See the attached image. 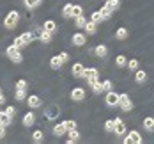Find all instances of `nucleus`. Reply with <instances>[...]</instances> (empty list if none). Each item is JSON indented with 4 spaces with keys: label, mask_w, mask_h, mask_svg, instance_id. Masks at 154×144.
Instances as JSON below:
<instances>
[{
    "label": "nucleus",
    "mask_w": 154,
    "mask_h": 144,
    "mask_svg": "<svg viewBox=\"0 0 154 144\" xmlns=\"http://www.w3.org/2000/svg\"><path fill=\"white\" fill-rule=\"evenodd\" d=\"M119 107L122 109V112H129L133 109V101L128 94H119Z\"/></svg>",
    "instance_id": "obj_4"
},
{
    "label": "nucleus",
    "mask_w": 154,
    "mask_h": 144,
    "mask_svg": "<svg viewBox=\"0 0 154 144\" xmlns=\"http://www.w3.org/2000/svg\"><path fill=\"white\" fill-rule=\"evenodd\" d=\"M135 80H137V84H143L147 80V73L143 69H137L135 71Z\"/></svg>",
    "instance_id": "obj_17"
},
{
    "label": "nucleus",
    "mask_w": 154,
    "mask_h": 144,
    "mask_svg": "<svg viewBox=\"0 0 154 144\" xmlns=\"http://www.w3.org/2000/svg\"><path fill=\"white\" fill-rule=\"evenodd\" d=\"M62 125L66 130H71V128H76V121H73V119H66V121H62Z\"/></svg>",
    "instance_id": "obj_37"
},
{
    "label": "nucleus",
    "mask_w": 154,
    "mask_h": 144,
    "mask_svg": "<svg viewBox=\"0 0 154 144\" xmlns=\"http://www.w3.org/2000/svg\"><path fill=\"white\" fill-rule=\"evenodd\" d=\"M2 112H4V110H0V114H2Z\"/></svg>",
    "instance_id": "obj_46"
},
{
    "label": "nucleus",
    "mask_w": 154,
    "mask_h": 144,
    "mask_svg": "<svg viewBox=\"0 0 154 144\" xmlns=\"http://www.w3.org/2000/svg\"><path fill=\"white\" fill-rule=\"evenodd\" d=\"M62 59L59 57V55H53L51 59H50V66H51V69H60L62 68Z\"/></svg>",
    "instance_id": "obj_14"
},
{
    "label": "nucleus",
    "mask_w": 154,
    "mask_h": 144,
    "mask_svg": "<svg viewBox=\"0 0 154 144\" xmlns=\"http://www.w3.org/2000/svg\"><path fill=\"white\" fill-rule=\"evenodd\" d=\"M34 121H35L34 112H27V114L23 116V126H32V125H34Z\"/></svg>",
    "instance_id": "obj_16"
},
{
    "label": "nucleus",
    "mask_w": 154,
    "mask_h": 144,
    "mask_svg": "<svg viewBox=\"0 0 154 144\" xmlns=\"http://www.w3.org/2000/svg\"><path fill=\"white\" fill-rule=\"evenodd\" d=\"M83 14V7L82 5H73V9H71V18H78V16Z\"/></svg>",
    "instance_id": "obj_25"
},
{
    "label": "nucleus",
    "mask_w": 154,
    "mask_h": 144,
    "mask_svg": "<svg viewBox=\"0 0 154 144\" xmlns=\"http://www.w3.org/2000/svg\"><path fill=\"white\" fill-rule=\"evenodd\" d=\"M43 29L53 34V32H57V23H55L53 20H46V21H45V25H43Z\"/></svg>",
    "instance_id": "obj_18"
},
{
    "label": "nucleus",
    "mask_w": 154,
    "mask_h": 144,
    "mask_svg": "<svg viewBox=\"0 0 154 144\" xmlns=\"http://www.w3.org/2000/svg\"><path fill=\"white\" fill-rule=\"evenodd\" d=\"M4 135H5V126H4V125H0V139H2Z\"/></svg>",
    "instance_id": "obj_44"
},
{
    "label": "nucleus",
    "mask_w": 154,
    "mask_h": 144,
    "mask_svg": "<svg viewBox=\"0 0 154 144\" xmlns=\"http://www.w3.org/2000/svg\"><path fill=\"white\" fill-rule=\"evenodd\" d=\"M16 89H25V91H27V80L20 78L18 82H16Z\"/></svg>",
    "instance_id": "obj_39"
},
{
    "label": "nucleus",
    "mask_w": 154,
    "mask_h": 144,
    "mask_svg": "<svg viewBox=\"0 0 154 144\" xmlns=\"http://www.w3.org/2000/svg\"><path fill=\"white\" fill-rule=\"evenodd\" d=\"M32 139H34V142H43V141H45V133H43L41 130H35V132L32 133Z\"/></svg>",
    "instance_id": "obj_29"
},
{
    "label": "nucleus",
    "mask_w": 154,
    "mask_h": 144,
    "mask_svg": "<svg viewBox=\"0 0 154 144\" xmlns=\"http://www.w3.org/2000/svg\"><path fill=\"white\" fill-rule=\"evenodd\" d=\"M71 9H73V4H66L64 9H62V16L64 18H71Z\"/></svg>",
    "instance_id": "obj_33"
},
{
    "label": "nucleus",
    "mask_w": 154,
    "mask_h": 144,
    "mask_svg": "<svg viewBox=\"0 0 154 144\" xmlns=\"http://www.w3.org/2000/svg\"><path fill=\"white\" fill-rule=\"evenodd\" d=\"M39 39L43 41V43H50L51 41V32H48V30H41V34H39Z\"/></svg>",
    "instance_id": "obj_28"
},
{
    "label": "nucleus",
    "mask_w": 154,
    "mask_h": 144,
    "mask_svg": "<svg viewBox=\"0 0 154 144\" xmlns=\"http://www.w3.org/2000/svg\"><path fill=\"white\" fill-rule=\"evenodd\" d=\"M115 37H117L119 41L128 39V29H126V27H119V29H117V32H115Z\"/></svg>",
    "instance_id": "obj_21"
},
{
    "label": "nucleus",
    "mask_w": 154,
    "mask_h": 144,
    "mask_svg": "<svg viewBox=\"0 0 154 144\" xmlns=\"http://www.w3.org/2000/svg\"><path fill=\"white\" fill-rule=\"evenodd\" d=\"M64 133H67V130L64 128V125H62V123H59V125H55V126H53V135H57V137H62Z\"/></svg>",
    "instance_id": "obj_22"
},
{
    "label": "nucleus",
    "mask_w": 154,
    "mask_h": 144,
    "mask_svg": "<svg viewBox=\"0 0 154 144\" xmlns=\"http://www.w3.org/2000/svg\"><path fill=\"white\" fill-rule=\"evenodd\" d=\"M59 57L62 59V62H67V61H69V53H67V52H62V53H59Z\"/></svg>",
    "instance_id": "obj_42"
},
{
    "label": "nucleus",
    "mask_w": 154,
    "mask_h": 144,
    "mask_svg": "<svg viewBox=\"0 0 154 144\" xmlns=\"http://www.w3.org/2000/svg\"><path fill=\"white\" fill-rule=\"evenodd\" d=\"M85 89L83 87H75V89H71V100H75V101H82V100H85Z\"/></svg>",
    "instance_id": "obj_7"
},
{
    "label": "nucleus",
    "mask_w": 154,
    "mask_h": 144,
    "mask_svg": "<svg viewBox=\"0 0 154 144\" xmlns=\"http://www.w3.org/2000/svg\"><path fill=\"white\" fill-rule=\"evenodd\" d=\"M59 116H60V109H59L57 105H51V107L46 109V119L48 121H53V119H57Z\"/></svg>",
    "instance_id": "obj_8"
},
{
    "label": "nucleus",
    "mask_w": 154,
    "mask_h": 144,
    "mask_svg": "<svg viewBox=\"0 0 154 144\" xmlns=\"http://www.w3.org/2000/svg\"><path fill=\"white\" fill-rule=\"evenodd\" d=\"M105 101H106L108 107H117V105H119V94H117L113 89H112V91H106Z\"/></svg>",
    "instance_id": "obj_6"
},
{
    "label": "nucleus",
    "mask_w": 154,
    "mask_h": 144,
    "mask_svg": "<svg viewBox=\"0 0 154 144\" xmlns=\"http://www.w3.org/2000/svg\"><path fill=\"white\" fill-rule=\"evenodd\" d=\"M85 41H87V36H85V34H82V32L73 34V43H75L76 46H83V45H85Z\"/></svg>",
    "instance_id": "obj_12"
},
{
    "label": "nucleus",
    "mask_w": 154,
    "mask_h": 144,
    "mask_svg": "<svg viewBox=\"0 0 154 144\" xmlns=\"http://www.w3.org/2000/svg\"><path fill=\"white\" fill-rule=\"evenodd\" d=\"M11 121H13V116H9L7 112H2V114H0V125L9 126V125H11Z\"/></svg>",
    "instance_id": "obj_19"
},
{
    "label": "nucleus",
    "mask_w": 154,
    "mask_h": 144,
    "mask_svg": "<svg viewBox=\"0 0 154 144\" xmlns=\"http://www.w3.org/2000/svg\"><path fill=\"white\" fill-rule=\"evenodd\" d=\"M71 69H73V77H76V78H83V71H85V68H83V64L82 62H75Z\"/></svg>",
    "instance_id": "obj_10"
},
{
    "label": "nucleus",
    "mask_w": 154,
    "mask_h": 144,
    "mask_svg": "<svg viewBox=\"0 0 154 144\" xmlns=\"http://www.w3.org/2000/svg\"><path fill=\"white\" fill-rule=\"evenodd\" d=\"M113 132H115V135L122 137V135H126V133H128V128H126V125H124L122 121H121V123H117V125H115Z\"/></svg>",
    "instance_id": "obj_15"
},
{
    "label": "nucleus",
    "mask_w": 154,
    "mask_h": 144,
    "mask_svg": "<svg viewBox=\"0 0 154 144\" xmlns=\"http://www.w3.org/2000/svg\"><path fill=\"white\" fill-rule=\"evenodd\" d=\"M0 94H2V91H0Z\"/></svg>",
    "instance_id": "obj_47"
},
{
    "label": "nucleus",
    "mask_w": 154,
    "mask_h": 144,
    "mask_svg": "<svg viewBox=\"0 0 154 144\" xmlns=\"http://www.w3.org/2000/svg\"><path fill=\"white\" fill-rule=\"evenodd\" d=\"M25 98H27V91H25V89H16V100L23 101Z\"/></svg>",
    "instance_id": "obj_38"
},
{
    "label": "nucleus",
    "mask_w": 154,
    "mask_h": 144,
    "mask_svg": "<svg viewBox=\"0 0 154 144\" xmlns=\"http://www.w3.org/2000/svg\"><path fill=\"white\" fill-rule=\"evenodd\" d=\"M23 2H25V5H27L29 9H34V7H37L43 0H23Z\"/></svg>",
    "instance_id": "obj_35"
},
{
    "label": "nucleus",
    "mask_w": 154,
    "mask_h": 144,
    "mask_svg": "<svg viewBox=\"0 0 154 144\" xmlns=\"http://www.w3.org/2000/svg\"><path fill=\"white\" fill-rule=\"evenodd\" d=\"M27 101H29V107H30V109H39V107L43 105V100L37 94H30L27 98Z\"/></svg>",
    "instance_id": "obj_9"
},
{
    "label": "nucleus",
    "mask_w": 154,
    "mask_h": 144,
    "mask_svg": "<svg viewBox=\"0 0 154 144\" xmlns=\"http://www.w3.org/2000/svg\"><path fill=\"white\" fill-rule=\"evenodd\" d=\"M2 103H5V98H4V94H0V105Z\"/></svg>",
    "instance_id": "obj_45"
},
{
    "label": "nucleus",
    "mask_w": 154,
    "mask_h": 144,
    "mask_svg": "<svg viewBox=\"0 0 154 144\" xmlns=\"http://www.w3.org/2000/svg\"><path fill=\"white\" fill-rule=\"evenodd\" d=\"M85 23H87V18L82 14L78 16V18H75V25H76V29H85Z\"/></svg>",
    "instance_id": "obj_24"
},
{
    "label": "nucleus",
    "mask_w": 154,
    "mask_h": 144,
    "mask_svg": "<svg viewBox=\"0 0 154 144\" xmlns=\"http://www.w3.org/2000/svg\"><path fill=\"white\" fill-rule=\"evenodd\" d=\"M103 89H105V91H112V89H113V82H112V80H105V82H103Z\"/></svg>",
    "instance_id": "obj_41"
},
{
    "label": "nucleus",
    "mask_w": 154,
    "mask_h": 144,
    "mask_svg": "<svg viewBox=\"0 0 154 144\" xmlns=\"http://www.w3.org/2000/svg\"><path fill=\"white\" fill-rule=\"evenodd\" d=\"M128 69H129V71H137V69H138V61H137V59L128 61Z\"/></svg>",
    "instance_id": "obj_36"
},
{
    "label": "nucleus",
    "mask_w": 154,
    "mask_h": 144,
    "mask_svg": "<svg viewBox=\"0 0 154 144\" xmlns=\"http://www.w3.org/2000/svg\"><path fill=\"white\" fill-rule=\"evenodd\" d=\"M32 39H34V34H32V32H23L20 37H16L13 45L18 46V48H21V46H25V45H30Z\"/></svg>",
    "instance_id": "obj_1"
},
{
    "label": "nucleus",
    "mask_w": 154,
    "mask_h": 144,
    "mask_svg": "<svg viewBox=\"0 0 154 144\" xmlns=\"http://www.w3.org/2000/svg\"><path fill=\"white\" fill-rule=\"evenodd\" d=\"M91 20H92L94 23H97V25H99V23H101V21L105 20V18L101 16V13H99V11H94L92 14H91Z\"/></svg>",
    "instance_id": "obj_32"
},
{
    "label": "nucleus",
    "mask_w": 154,
    "mask_h": 144,
    "mask_svg": "<svg viewBox=\"0 0 154 144\" xmlns=\"http://www.w3.org/2000/svg\"><path fill=\"white\" fill-rule=\"evenodd\" d=\"M78 139H80V132H78L76 128L67 130V142H69V144H75V142H78Z\"/></svg>",
    "instance_id": "obj_11"
},
{
    "label": "nucleus",
    "mask_w": 154,
    "mask_h": 144,
    "mask_svg": "<svg viewBox=\"0 0 154 144\" xmlns=\"http://www.w3.org/2000/svg\"><path fill=\"white\" fill-rule=\"evenodd\" d=\"M115 64H117L119 68H126V66H128V59H126V55H117Z\"/></svg>",
    "instance_id": "obj_31"
},
{
    "label": "nucleus",
    "mask_w": 154,
    "mask_h": 144,
    "mask_svg": "<svg viewBox=\"0 0 154 144\" xmlns=\"http://www.w3.org/2000/svg\"><path fill=\"white\" fill-rule=\"evenodd\" d=\"M143 128H145L147 132H154V117L147 116V117L143 119Z\"/></svg>",
    "instance_id": "obj_20"
},
{
    "label": "nucleus",
    "mask_w": 154,
    "mask_h": 144,
    "mask_svg": "<svg viewBox=\"0 0 154 144\" xmlns=\"http://www.w3.org/2000/svg\"><path fill=\"white\" fill-rule=\"evenodd\" d=\"M4 112H7L9 116H16V109L13 107V105H9V107H7V109H5Z\"/></svg>",
    "instance_id": "obj_43"
},
{
    "label": "nucleus",
    "mask_w": 154,
    "mask_h": 144,
    "mask_svg": "<svg viewBox=\"0 0 154 144\" xmlns=\"http://www.w3.org/2000/svg\"><path fill=\"white\" fill-rule=\"evenodd\" d=\"M83 78L89 82V85H92L94 82L99 80V71H97L96 68H85V71H83Z\"/></svg>",
    "instance_id": "obj_3"
},
{
    "label": "nucleus",
    "mask_w": 154,
    "mask_h": 144,
    "mask_svg": "<svg viewBox=\"0 0 154 144\" xmlns=\"http://www.w3.org/2000/svg\"><path fill=\"white\" fill-rule=\"evenodd\" d=\"M94 52H96V55H97L99 59H105L108 55V48L105 46V45H97V46L94 48Z\"/></svg>",
    "instance_id": "obj_13"
},
{
    "label": "nucleus",
    "mask_w": 154,
    "mask_h": 144,
    "mask_svg": "<svg viewBox=\"0 0 154 144\" xmlns=\"http://www.w3.org/2000/svg\"><path fill=\"white\" fill-rule=\"evenodd\" d=\"M91 87H92V91L96 93V94H101V93L105 91V89H103V82H99V80H97V82H94Z\"/></svg>",
    "instance_id": "obj_30"
},
{
    "label": "nucleus",
    "mask_w": 154,
    "mask_h": 144,
    "mask_svg": "<svg viewBox=\"0 0 154 144\" xmlns=\"http://www.w3.org/2000/svg\"><path fill=\"white\" fill-rule=\"evenodd\" d=\"M9 59H11V61H13V62L20 64V62H21V61H23V53H21V52H20V48H18V50H16L14 53H13V55H11V57H9Z\"/></svg>",
    "instance_id": "obj_26"
},
{
    "label": "nucleus",
    "mask_w": 154,
    "mask_h": 144,
    "mask_svg": "<svg viewBox=\"0 0 154 144\" xmlns=\"http://www.w3.org/2000/svg\"><path fill=\"white\" fill-rule=\"evenodd\" d=\"M99 13H101V16H103V18H105V20H108V18H110V16L113 14V11H110V9H108L106 5H103V7H101V9H99Z\"/></svg>",
    "instance_id": "obj_34"
},
{
    "label": "nucleus",
    "mask_w": 154,
    "mask_h": 144,
    "mask_svg": "<svg viewBox=\"0 0 154 144\" xmlns=\"http://www.w3.org/2000/svg\"><path fill=\"white\" fill-rule=\"evenodd\" d=\"M96 30H97V23H94L92 20L85 23V32L87 34H96Z\"/></svg>",
    "instance_id": "obj_23"
},
{
    "label": "nucleus",
    "mask_w": 154,
    "mask_h": 144,
    "mask_svg": "<svg viewBox=\"0 0 154 144\" xmlns=\"http://www.w3.org/2000/svg\"><path fill=\"white\" fill-rule=\"evenodd\" d=\"M113 128H115V125H113V119H108L106 123H105V130H106V132H113Z\"/></svg>",
    "instance_id": "obj_40"
},
{
    "label": "nucleus",
    "mask_w": 154,
    "mask_h": 144,
    "mask_svg": "<svg viewBox=\"0 0 154 144\" xmlns=\"http://www.w3.org/2000/svg\"><path fill=\"white\" fill-rule=\"evenodd\" d=\"M18 21H20V13H18V11H11L9 14L5 16L4 25H5L7 29H14L16 25H18Z\"/></svg>",
    "instance_id": "obj_2"
},
{
    "label": "nucleus",
    "mask_w": 154,
    "mask_h": 144,
    "mask_svg": "<svg viewBox=\"0 0 154 144\" xmlns=\"http://www.w3.org/2000/svg\"><path fill=\"white\" fill-rule=\"evenodd\" d=\"M105 5H106L110 11H117V9H119V5H121V2H119V0H106V4H105Z\"/></svg>",
    "instance_id": "obj_27"
},
{
    "label": "nucleus",
    "mask_w": 154,
    "mask_h": 144,
    "mask_svg": "<svg viewBox=\"0 0 154 144\" xmlns=\"http://www.w3.org/2000/svg\"><path fill=\"white\" fill-rule=\"evenodd\" d=\"M124 142L126 144H142V135H140L137 130H131V132L124 137Z\"/></svg>",
    "instance_id": "obj_5"
}]
</instances>
